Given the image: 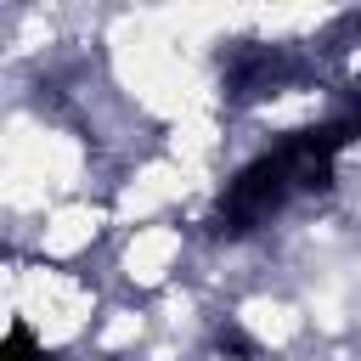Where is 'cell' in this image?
<instances>
[{
    "label": "cell",
    "mask_w": 361,
    "mask_h": 361,
    "mask_svg": "<svg viewBox=\"0 0 361 361\" xmlns=\"http://www.w3.org/2000/svg\"><path fill=\"white\" fill-rule=\"evenodd\" d=\"M288 186H293L288 158H282V152H265V158H254V164L226 186V197H220V220H226L231 231H248L254 220H265V214L288 197Z\"/></svg>",
    "instance_id": "cell-1"
},
{
    "label": "cell",
    "mask_w": 361,
    "mask_h": 361,
    "mask_svg": "<svg viewBox=\"0 0 361 361\" xmlns=\"http://www.w3.org/2000/svg\"><path fill=\"white\" fill-rule=\"evenodd\" d=\"M6 361H45V355L34 350V338H28V327H11V333H6Z\"/></svg>",
    "instance_id": "cell-2"
}]
</instances>
